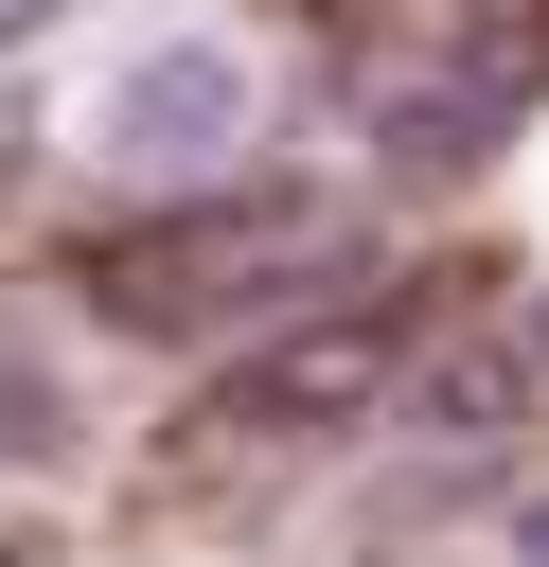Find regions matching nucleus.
<instances>
[{
  "mask_svg": "<svg viewBox=\"0 0 549 567\" xmlns=\"http://www.w3.org/2000/svg\"><path fill=\"white\" fill-rule=\"evenodd\" d=\"M407 354H425V284H372V301H301V319H266L213 390H195V443H230V461H283V443H336V425H372L390 390H407Z\"/></svg>",
  "mask_w": 549,
  "mask_h": 567,
  "instance_id": "obj_1",
  "label": "nucleus"
}]
</instances>
